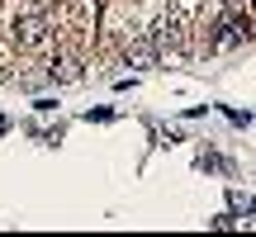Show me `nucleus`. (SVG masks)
<instances>
[{"label":"nucleus","instance_id":"f257e3e1","mask_svg":"<svg viewBox=\"0 0 256 237\" xmlns=\"http://www.w3.org/2000/svg\"><path fill=\"white\" fill-rule=\"evenodd\" d=\"M14 38H19V48L38 52V48H48V43H52V19H48V14H38V10H28V14L14 24Z\"/></svg>","mask_w":256,"mask_h":237},{"label":"nucleus","instance_id":"f03ea898","mask_svg":"<svg viewBox=\"0 0 256 237\" xmlns=\"http://www.w3.org/2000/svg\"><path fill=\"white\" fill-rule=\"evenodd\" d=\"M218 28H223V34H218V43H247V38L256 34V28H252V19H247V14H242V19H238V14H228V19H223V24H218Z\"/></svg>","mask_w":256,"mask_h":237},{"label":"nucleus","instance_id":"7ed1b4c3","mask_svg":"<svg viewBox=\"0 0 256 237\" xmlns=\"http://www.w3.org/2000/svg\"><path fill=\"white\" fill-rule=\"evenodd\" d=\"M156 62V43H133L128 48V66H152Z\"/></svg>","mask_w":256,"mask_h":237},{"label":"nucleus","instance_id":"20e7f679","mask_svg":"<svg viewBox=\"0 0 256 237\" xmlns=\"http://www.w3.org/2000/svg\"><path fill=\"white\" fill-rule=\"evenodd\" d=\"M76 76H81V62L76 57H57L52 62V81H76Z\"/></svg>","mask_w":256,"mask_h":237},{"label":"nucleus","instance_id":"39448f33","mask_svg":"<svg viewBox=\"0 0 256 237\" xmlns=\"http://www.w3.org/2000/svg\"><path fill=\"white\" fill-rule=\"evenodd\" d=\"M0 133H10V118H5V114H0Z\"/></svg>","mask_w":256,"mask_h":237},{"label":"nucleus","instance_id":"423d86ee","mask_svg":"<svg viewBox=\"0 0 256 237\" xmlns=\"http://www.w3.org/2000/svg\"><path fill=\"white\" fill-rule=\"evenodd\" d=\"M0 76H5V72H0Z\"/></svg>","mask_w":256,"mask_h":237}]
</instances>
